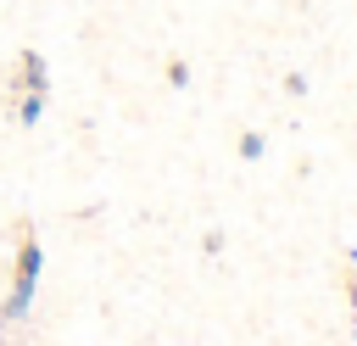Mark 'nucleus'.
Returning a JSON list of instances; mask_svg holds the SVG:
<instances>
[{
    "label": "nucleus",
    "mask_w": 357,
    "mask_h": 346,
    "mask_svg": "<svg viewBox=\"0 0 357 346\" xmlns=\"http://www.w3.org/2000/svg\"><path fill=\"white\" fill-rule=\"evenodd\" d=\"M33 279H39V240H33V229H22V251H17V290H11V301H6V318H17V313L28 307Z\"/></svg>",
    "instance_id": "f257e3e1"
},
{
    "label": "nucleus",
    "mask_w": 357,
    "mask_h": 346,
    "mask_svg": "<svg viewBox=\"0 0 357 346\" xmlns=\"http://www.w3.org/2000/svg\"><path fill=\"white\" fill-rule=\"evenodd\" d=\"M22 78H28V89H33V95L45 89V61H39L33 50H22Z\"/></svg>",
    "instance_id": "f03ea898"
},
{
    "label": "nucleus",
    "mask_w": 357,
    "mask_h": 346,
    "mask_svg": "<svg viewBox=\"0 0 357 346\" xmlns=\"http://www.w3.org/2000/svg\"><path fill=\"white\" fill-rule=\"evenodd\" d=\"M240 156H262V134H240Z\"/></svg>",
    "instance_id": "20e7f679"
},
{
    "label": "nucleus",
    "mask_w": 357,
    "mask_h": 346,
    "mask_svg": "<svg viewBox=\"0 0 357 346\" xmlns=\"http://www.w3.org/2000/svg\"><path fill=\"white\" fill-rule=\"evenodd\" d=\"M167 84L184 89V84H190V67H184V61H167Z\"/></svg>",
    "instance_id": "7ed1b4c3"
}]
</instances>
